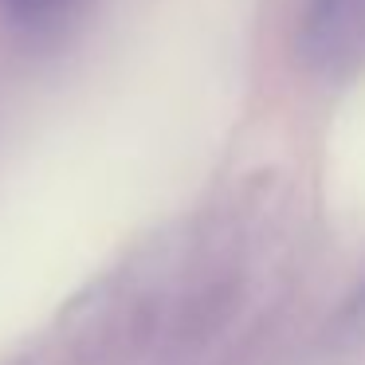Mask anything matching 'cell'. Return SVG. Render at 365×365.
I'll return each mask as SVG.
<instances>
[{"label":"cell","mask_w":365,"mask_h":365,"mask_svg":"<svg viewBox=\"0 0 365 365\" xmlns=\"http://www.w3.org/2000/svg\"><path fill=\"white\" fill-rule=\"evenodd\" d=\"M299 59L310 71L338 79L365 67V0H307L299 20Z\"/></svg>","instance_id":"6da1fadb"},{"label":"cell","mask_w":365,"mask_h":365,"mask_svg":"<svg viewBox=\"0 0 365 365\" xmlns=\"http://www.w3.org/2000/svg\"><path fill=\"white\" fill-rule=\"evenodd\" d=\"M334 338L341 346H365V279L341 302L338 318H334Z\"/></svg>","instance_id":"7a4b0ae2"},{"label":"cell","mask_w":365,"mask_h":365,"mask_svg":"<svg viewBox=\"0 0 365 365\" xmlns=\"http://www.w3.org/2000/svg\"><path fill=\"white\" fill-rule=\"evenodd\" d=\"M56 4L59 0H9L12 16H20V20H40L48 12H56Z\"/></svg>","instance_id":"3957f363"}]
</instances>
